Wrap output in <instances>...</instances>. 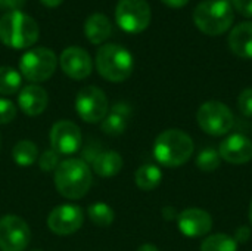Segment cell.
Instances as JSON below:
<instances>
[{
    "label": "cell",
    "instance_id": "1",
    "mask_svg": "<svg viewBox=\"0 0 252 251\" xmlns=\"http://www.w3.org/2000/svg\"><path fill=\"white\" fill-rule=\"evenodd\" d=\"M193 141L186 132L168 129L159 133L155 139L154 155L161 166L176 169L189 161L193 154Z\"/></svg>",
    "mask_w": 252,
    "mask_h": 251
},
{
    "label": "cell",
    "instance_id": "2",
    "mask_svg": "<svg viewBox=\"0 0 252 251\" xmlns=\"http://www.w3.org/2000/svg\"><path fill=\"white\" fill-rule=\"evenodd\" d=\"M92 182L90 167L78 158L65 160L55 170V186L62 197L69 200L83 198L89 192Z\"/></svg>",
    "mask_w": 252,
    "mask_h": 251
},
{
    "label": "cell",
    "instance_id": "3",
    "mask_svg": "<svg viewBox=\"0 0 252 251\" xmlns=\"http://www.w3.org/2000/svg\"><path fill=\"white\" fill-rule=\"evenodd\" d=\"M38 38L37 22L22 10H12L0 19V40L13 49H24Z\"/></svg>",
    "mask_w": 252,
    "mask_h": 251
},
{
    "label": "cell",
    "instance_id": "4",
    "mask_svg": "<svg viewBox=\"0 0 252 251\" xmlns=\"http://www.w3.org/2000/svg\"><path fill=\"white\" fill-rule=\"evenodd\" d=\"M193 22L204 34L220 36L233 22V7L229 0H204L193 10Z\"/></svg>",
    "mask_w": 252,
    "mask_h": 251
},
{
    "label": "cell",
    "instance_id": "5",
    "mask_svg": "<svg viewBox=\"0 0 252 251\" xmlns=\"http://www.w3.org/2000/svg\"><path fill=\"white\" fill-rule=\"evenodd\" d=\"M133 55L120 44H103L96 55V68L99 74L109 81H124L133 72Z\"/></svg>",
    "mask_w": 252,
    "mask_h": 251
},
{
    "label": "cell",
    "instance_id": "6",
    "mask_svg": "<svg viewBox=\"0 0 252 251\" xmlns=\"http://www.w3.org/2000/svg\"><path fill=\"white\" fill-rule=\"evenodd\" d=\"M58 65V58L47 47H34L25 52L19 59L21 74L34 83L44 81L52 77Z\"/></svg>",
    "mask_w": 252,
    "mask_h": 251
},
{
    "label": "cell",
    "instance_id": "7",
    "mask_svg": "<svg viewBox=\"0 0 252 251\" xmlns=\"http://www.w3.org/2000/svg\"><path fill=\"white\" fill-rule=\"evenodd\" d=\"M199 127L211 136H223L233 127V114L230 108L219 101L202 104L196 112Z\"/></svg>",
    "mask_w": 252,
    "mask_h": 251
},
{
    "label": "cell",
    "instance_id": "8",
    "mask_svg": "<svg viewBox=\"0 0 252 251\" xmlns=\"http://www.w3.org/2000/svg\"><path fill=\"white\" fill-rule=\"evenodd\" d=\"M115 19L124 31L142 33L151 22V7L146 0H120Z\"/></svg>",
    "mask_w": 252,
    "mask_h": 251
},
{
    "label": "cell",
    "instance_id": "9",
    "mask_svg": "<svg viewBox=\"0 0 252 251\" xmlns=\"http://www.w3.org/2000/svg\"><path fill=\"white\" fill-rule=\"evenodd\" d=\"M75 108L78 115L86 123H99L103 121L109 112L108 99L103 90L94 86L83 87L75 99Z\"/></svg>",
    "mask_w": 252,
    "mask_h": 251
},
{
    "label": "cell",
    "instance_id": "10",
    "mask_svg": "<svg viewBox=\"0 0 252 251\" xmlns=\"http://www.w3.org/2000/svg\"><path fill=\"white\" fill-rule=\"evenodd\" d=\"M31 241V231L24 219L6 215L0 219V250L24 251Z\"/></svg>",
    "mask_w": 252,
    "mask_h": 251
},
{
    "label": "cell",
    "instance_id": "11",
    "mask_svg": "<svg viewBox=\"0 0 252 251\" xmlns=\"http://www.w3.org/2000/svg\"><path fill=\"white\" fill-rule=\"evenodd\" d=\"M81 130L75 123L62 120L53 124L50 130V145L59 157L75 154L81 148Z\"/></svg>",
    "mask_w": 252,
    "mask_h": 251
},
{
    "label": "cell",
    "instance_id": "12",
    "mask_svg": "<svg viewBox=\"0 0 252 251\" xmlns=\"http://www.w3.org/2000/svg\"><path fill=\"white\" fill-rule=\"evenodd\" d=\"M83 222L84 213L74 204L58 206L47 217V226L56 235H71L83 226Z\"/></svg>",
    "mask_w": 252,
    "mask_h": 251
},
{
    "label": "cell",
    "instance_id": "13",
    "mask_svg": "<svg viewBox=\"0 0 252 251\" xmlns=\"http://www.w3.org/2000/svg\"><path fill=\"white\" fill-rule=\"evenodd\" d=\"M179 231L188 238L205 237L213 228V217L202 209H186L177 216Z\"/></svg>",
    "mask_w": 252,
    "mask_h": 251
},
{
    "label": "cell",
    "instance_id": "14",
    "mask_svg": "<svg viewBox=\"0 0 252 251\" xmlns=\"http://www.w3.org/2000/svg\"><path fill=\"white\" fill-rule=\"evenodd\" d=\"M61 68L63 72L74 78V80H83L90 75L93 70V62L87 50L78 46L66 47L61 55Z\"/></svg>",
    "mask_w": 252,
    "mask_h": 251
},
{
    "label": "cell",
    "instance_id": "15",
    "mask_svg": "<svg viewBox=\"0 0 252 251\" xmlns=\"http://www.w3.org/2000/svg\"><path fill=\"white\" fill-rule=\"evenodd\" d=\"M221 160L230 164H245L252 160V141L241 133L227 136L219 146Z\"/></svg>",
    "mask_w": 252,
    "mask_h": 251
},
{
    "label": "cell",
    "instance_id": "16",
    "mask_svg": "<svg viewBox=\"0 0 252 251\" xmlns=\"http://www.w3.org/2000/svg\"><path fill=\"white\" fill-rule=\"evenodd\" d=\"M18 104L22 112L34 117V115L41 114L46 109L49 104V96L43 87L37 84H28L24 89H21L19 96H18Z\"/></svg>",
    "mask_w": 252,
    "mask_h": 251
},
{
    "label": "cell",
    "instance_id": "17",
    "mask_svg": "<svg viewBox=\"0 0 252 251\" xmlns=\"http://www.w3.org/2000/svg\"><path fill=\"white\" fill-rule=\"evenodd\" d=\"M229 47L235 55L252 59V21L241 22L230 31Z\"/></svg>",
    "mask_w": 252,
    "mask_h": 251
},
{
    "label": "cell",
    "instance_id": "18",
    "mask_svg": "<svg viewBox=\"0 0 252 251\" xmlns=\"http://www.w3.org/2000/svg\"><path fill=\"white\" fill-rule=\"evenodd\" d=\"M131 114V109L127 104H115L111 109V112L106 114V117L102 121V132L109 136H118L124 133L127 129L128 117Z\"/></svg>",
    "mask_w": 252,
    "mask_h": 251
},
{
    "label": "cell",
    "instance_id": "19",
    "mask_svg": "<svg viewBox=\"0 0 252 251\" xmlns=\"http://www.w3.org/2000/svg\"><path fill=\"white\" fill-rule=\"evenodd\" d=\"M123 158L115 151H103L97 152L92 160V167L94 173L100 178H114L123 169Z\"/></svg>",
    "mask_w": 252,
    "mask_h": 251
},
{
    "label": "cell",
    "instance_id": "20",
    "mask_svg": "<svg viewBox=\"0 0 252 251\" xmlns=\"http://www.w3.org/2000/svg\"><path fill=\"white\" fill-rule=\"evenodd\" d=\"M111 31H112L111 21L103 13H92L84 22V33L87 38L94 44L105 41L111 36Z\"/></svg>",
    "mask_w": 252,
    "mask_h": 251
},
{
    "label": "cell",
    "instance_id": "21",
    "mask_svg": "<svg viewBox=\"0 0 252 251\" xmlns=\"http://www.w3.org/2000/svg\"><path fill=\"white\" fill-rule=\"evenodd\" d=\"M134 180L142 191H154L162 180V172L158 166L145 164L136 170Z\"/></svg>",
    "mask_w": 252,
    "mask_h": 251
},
{
    "label": "cell",
    "instance_id": "22",
    "mask_svg": "<svg viewBox=\"0 0 252 251\" xmlns=\"http://www.w3.org/2000/svg\"><path fill=\"white\" fill-rule=\"evenodd\" d=\"M13 161L21 167H30L38 158V149L31 141H19L12 149Z\"/></svg>",
    "mask_w": 252,
    "mask_h": 251
},
{
    "label": "cell",
    "instance_id": "23",
    "mask_svg": "<svg viewBox=\"0 0 252 251\" xmlns=\"http://www.w3.org/2000/svg\"><path fill=\"white\" fill-rule=\"evenodd\" d=\"M201 251H238V243L227 234H214L202 241Z\"/></svg>",
    "mask_w": 252,
    "mask_h": 251
},
{
    "label": "cell",
    "instance_id": "24",
    "mask_svg": "<svg viewBox=\"0 0 252 251\" xmlns=\"http://www.w3.org/2000/svg\"><path fill=\"white\" fill-rule=\"evenodd\" d=\"M22 83V75L10 68V67H0V95H13L19 90Z\"/></svg>",
    "mask_w": 252,
    "mask_h": 251
},
{
    "label": "cell",
    "instance_id": "25",
    "mask_svg": "<svg viewBox=\"0 0 252 251\" xmlns=\"http://www.w3.org/2000/svg\"><path fill=\"white\" fill-rule=\"evenodd\" d=\"M87 213H89L90 220H92L96 226H99V228H108V226H111L112 222H114V219H115L114 210H112L108 204L100 203V201L92 204V206L89 207Z\"/></svg>",
    "mask_w": 252,
    "mask_h": 251
},
{
    "label": "cell",
    "instance_id": "26",
    "mask_svg": "<svg viewBox=\"0 0 252 251\" xmlns=\"http://www.w3.org/2000/svg\"><path fill=\"white\" fill-rule=\"evenodd\" d=\"M221 164V157L217 149L214 148H205L202 149L196 157V167L201 172H216Z\"/></svg>",
    "mask_w": 252,
    "mask_h": 251
},
{
    "label": "cell",
    "instance_id": "27",
    "mask_svg": "<svg viewBox=\"0 0 252 251\" xmlns=\"http://www.w3.org/2000/svg\"><path fill=\"white\" fill-rule=\"evenodd\" d=\"M61 164L59 161V155L53 151V149H49V151H44L40 157H38V166L43 172H52V170H56L58 166Z\"/></svg>",
    "mask_w": 252,
    "mask_h": 251
},
{
    "label": "cell",
    "instance_id": "28",
    "mask_svg": "<svg viewBox=\"0 0 252 251\" xmlns=\"http://www.w3.org/2000/svg\"><path fill=\"white\" fill-rule=\"evenodd\" d=\"M16 115V108L12 101L0 98V124L10 123Z\"/></svg>",
    "mask_w": 252,
    "mask_h": 251
},
{
    "label": "cell",
    "instance_id": "29",
    "mask_svg": "<svg viewBox=\"0 0 252 251\" xmlns=\"http://www.w3.org/2000/svg\"><path fill=\"white\" fill-rule=\"evenodd\" d=\"M238 107L245 117H252V87L241 92L238 98Z\"/></svg>",
    "mask_w": 252,
    "mask_h": 251
},
{
    "label": "cell",
    "instance_id": "30",
    "mask_svg": "<svg viewBox=\"0 0 252 251\" xmlns=\"http://www.w3.org/2000/svg\"><path fill=\"white\" fill-rule=\"evenodd\" d=\"M232 3L241 15L252 18V0H232Z\"/></svg>",
    "mask_w": 252,
    "mask_h": 251
},
{
    "label": "cell",
    "instance_id": "31",
    "mask_svg": "<svg viewBox=\"0 0 252 251\" xmlns=\"http://www.w3.org/2000/svg\"><path fill=\"white\" fill-rule=\"evenodd\" d=\"M233 238H235L236 243H247L251 238V229L248 226H242V228H239L236 231Z\"/></svg>",
    "mask_w": 252,
    "mask_h": 251
},
{
    "label": "cell",
    "instance_id": "32",
    "mask_svg": "<svg viewBox=\"0 0 252 251\" xmlns=\"http://www.w3.org/2000/svg\"><path fill=\"white\" fill-rule=\"evenodd\" d=\"M25 3V0H0V9H7L9 12L18 10Z\"/></svg>",
    "mask_w": 252,
    "mask_h": 251
},
{
    "label": "cell",
    "instance_id": "33",
    "mask_svg": "<svg viewBox=\"0 0 252 251\" xmlns=\"http://www.w3.org/2000/svg\"><path fill=\"white\" fill-rule=\"evenodd\" d=\"M167 6L170 7H174V9H179V7H183L185 4H188L189 0H162Z\"/></svg>",
    "mask_w": 252,
    "mask_h": 251
},
{
    "label": "cell",
    "instance_id": "34",
    "mask_svg": "<svg viewBox=\"0 0 252 251\" xmlns=\"http://www.w3.org/2000/svg\"><path fill=\"white\" fill-rule=\"evenodd\" d=\"M162 213H164V217H165L167 220L177 219V216H179V213H177L173 207H165V209L162 210Z\"/></svg>",
    "mask_w": 252,
    "mask_h": 251
},
{
    "label": "cell",
    "instance_id": "35",
    "mask_svg": "<svg viewBox=\"0 0 252 251\" xmlns=\"http://www.w3.org/2000/svg\"><path fill=\"white\" fill-rule=\"evenodd\" d=\"M137 251H159L154 244H143V246H140L139 247V250Z\"/></svg>",
    "mask_w": 252,
    "mask_h": 251
},
{
    "label": "cell",
    "instance_id": "36",
    "mask_svg": "<svg viewBox=\"0 0 252 251\" xmlns=\"http://www.w3.org/2000/svg\"><path fill=\"white\" fill-rule=\"evenodd\" d=\"M46 6H50V7H55V6H58L62 0H41Z\"/></svg>",
    "mask_w": 252,
    "mask_h": 251
},
{
    "label": "cell",
    "instance_id": "37",
    "mask_svg": "<svg viewBox=\"0 0 252 251\" xmlns=\"http://www.w3.org/2000/svg\"><path fill=\"white\" fill-rule=\"evenodd\" d=\"M250 222H251V226H252V200H251V206H250Z\"/></svg>",
    "mask_w": 252,
    "mask_h": 251
},
{
    "label": "cell",
    "instance_id": "38",
    "mask_svg": "<svg viewBox=\"0 0 252 251\" xmlns=\"http://www.w3.org/2000/svg\"><path fill=\"white\" fill-rule=\"evenodd\" d=\"M0 146H1V138H0Z\"/></svg>",
    "mask_w": 252,
    "mask_h": 251
},
{
    "label": "cell",
    "instance_id": "39",
    "mask_svg": "<svg viewBox=\"0 0 252 251\" xmlns=\"http://www.w3.org/2000/svg\"><path fill=\"white\" fill-rule=\"evenodd\" d=\"M32 251H41V250H32Z\"/></svg>",
    "mask_w": 252,
    "mask_h": 251
}]
</instances>
